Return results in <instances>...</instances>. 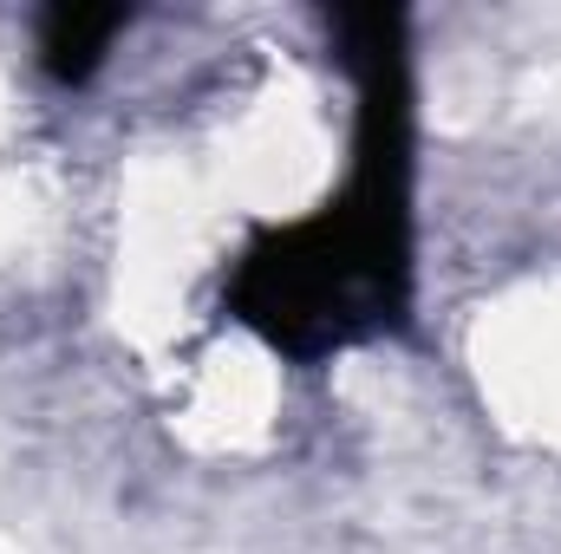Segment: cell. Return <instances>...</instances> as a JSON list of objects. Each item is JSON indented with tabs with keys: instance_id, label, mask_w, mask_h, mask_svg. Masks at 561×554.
I'll return each instance as SVG.
<instances>
[{
	"instance_id": "2",
	"label": "cell",
	"mask_w": 561,
	"mask_h": 554,
	"mask_svg": "<svg viewBox=\"0 0 561 554\" xmlns=\"http://www.w3.org/2000/svg\"><path fill=\"white\" fill-rule=\"evenodd\" d=\"M131 26V7H79V0H59V7H46L39 13V66H46V79H59V85H85L99 66H105V53H112V39Z\"/></svg>"
},
{
	"instance_id": "1",
	"label": "cell",
	"mask_w": 561,
	"mask_h": 554,
	"mask_svg": "<svg viewBox=\"0 0 561 554\" xmlns=\"http://www.w3.org/2000/svg\"><path fill=\"white\" fill-rule=\"evenodd\" d=\"M359 92L353 170L313 216L262 229L222 280V307L287 359L405 326L412 307V46L399 7L327 13Z\"/></svg>"
}]
</instances>
